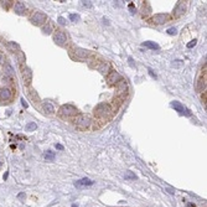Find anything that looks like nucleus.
<instances>
[{"label":"nucleus","instance_id":"38","mask_svg":"<svg viewBox=\"0 0 207 207\" xmlns=\"http://www.w3.org/2000/svg\"><path fill=\"white\" fill-rule=\"evenodd\" d=\"M56 148H57V149H60V150H62V149H63V146L60 145V144H56Z\"/></svg>","mask_w":207,"mask_h":207},{"label":"nucleus","instance_id":"13","mask_svg":"<svg viewBox=\"0 0 207 207\" xmlns=\"http://www.w3.org/2000/svg\"><path fill=\"white\" fill-rule=\"evenodd\" d=\"M73 52H74V55H76L77 59H80V60L88 59L89 55H91L89 51H87V50H84V48H80V47H76L73 50Z\"/></svg>","mask_w":207,"mask_h":207},{"label":"nucleus","instance_id":"31","mask_svg":"<svg viewBox=\"0 0 207 207\" xmlns=\"http://www.w3.org/2000/svg\"><path fill=\"white\" fill-rule=\"evenodd\" d=\"M125 179H135V175L130 171H127L125 172Z\"/></svg>","mask_w":207,"mask_h":207},{"label":"nucleus","instance_id":"29","mask_svg":"<svg viewBox=\"0 0 207 207\" xmlns=\"http://www.w3.org/2000/svg\"><path fill=\"white\" fill-rule=\"evenodd\" d=\"M171 66H172V67H181V66H182V61H181V60H176V61L172 62Z\"/></svg>","mask_w":207,"mask_h":207},{"label":"nucleus","instance_id":"28","mask_svg":"<svg viewBox=\"0 0 207 207\" xmlns=\"http://www.w3.org/2000/svg\"><path fill=\"white\" fill-rule=\"evenodd\" d=\"M18 56H19V61H20V65L22 66V63H24V62H25V55H24V52L19 51V52H18Z\"/></svg>","mask_w":207,"mask_h":207},{"label":"nucleus","instance_id":"18","mask_svg":"<svg viewBox=\"0 0 207 207\" xmlns=\"http://www.w3.org/2000/svg\"><path fill=\"white\" fill-rule=\"evenodd\" d=\"M5 45H6V48H7V50H10V51H14V52L19 51V48H20L19 45L16 44V42H14V41H10V42H6Z\"/></svg>","mask_w":207,"mask_h":207},{"label":"nucleus","instance_id":"36","mask_svg":"<svg viewBox=\"0 0 207 207\" xmlns=\"http://www.w3.org/2000/svg\"><path fill=\"white\" fill-rule=\"evenodd\" d=\"M149 74H150V76H151L153 78H156V74H155L154 72H153V71H151V69H149Z\"/></svg>","mask_w":207,"mask_h":207},{"label":"nucleus","instance_id":"10","mask_svg":"<svg viewBox=\"0 0 207 207\" xmlns=\"http://www.w3.org/2000/svg\"><path fill=\"white\" fill-rule=\"evenodd\" d=\"M21 76L24 80L25 86H30L31 81H32V72L29 67H25V66H21Z\"/></svg>","mask_w":207,"mask_h":207},{"label":"nucleus","instance_id":"27","mask_svg":"<svg viewBox=\"0 0 207 207\" xmlns=\"http://www.w3.org/2000/svg\"><path fill=\"white\" fill-rule=\"evenodd\" d=\"M30 96L35 102H40V98H39V96H37V93L35 92V91H32V89L30 91Z\"/></svg>","mask_w":207,"mask_h":207},{"label":"nucleus","instance_id":"3","mask_svg":"<svg viewBox=\"0 0 207 207\" xmlns=\"http://www.w3.org/2000/svg\"><path fill=\"white\" fill-rule=\"evenodd\" d=\"M59 113L61 117H65V118H69V117H76L78 114V110L74 106L71 104H63L60 107L59 109Z\"/></svg>","mask_w":207,"mask_h":207},{"label":"nucleus","instance_id":"16","mask_svg":"<svg viewBox=\"0 0 207 207\" xmlns=\"http://www.w3.org/2000/svg\"><path fill=\"white\" fill-rule=\"evenodd\" d=\"M171 107L174 109H175L176 112H179V113H182L184 114V112H185V107L181 104L180 102H176V101H174V102H171Z\"/></svg>","mask_w":207,"mask_h":207},{"label":"nucleus","instance_id":"41","mask_svg":"<svg viewBox=\"0 0 207 207\" xmlns=\"http://www.w3.org/2000/svg\"><path fill=\"white\" fill-rule=\"evenodd\" d=\"M72 207H78V206L77 205H72Z\"/></svg>","mask_w":207,"mask_h":207},{"label":"nucleus","instance_id":"40","mask_svg":"<svg viewBox=\"0 0 207 207\" xmlns=\"http://www.w3.org/2000/svg\"><path fill=\"white\" fill-rule=\"evenodd\" d=\"M7 175H9V174H7V172H5V174H4V180H6V179H7Z\"/></svg>","mask_w":207,"mask_h":207},{"label":"nucleus","instance_id":"8","mask_svg":"<svg viewBox=\"0 0 207 207\" xmlns=\"http://www.w3.org/2000/svg\"><path fill=\"white\" fill-rule=\"evenodd\" d=\"M53 41L60 46H63L67 42V36L62 30H56L53 31Z\"/></svg>","mask_w":207,"mask_h":207},{"label":"nucleus","instance_id":"33","mask_svg":"<svg viewBox=\"0 0 207 207\" xmlns=\"http://www.w3.org/2000/svg\"><path fill=\"white\" fill-rule=\"evenodd\" d=\"M57 21H59L61 25H66V22H67V21H66V19H65V18H62V16H60V18L57 19Z\"/></svg>","mask_w":207,"mask_h":207},{"label":"nucleus","instance_id":"42","mask_svg":"<svg viewBox=\"0 0 207 207\" xmlns=\"http://www.w3.org/2000/svg\"><path fill=\"white\" fill-rule=\"evenodd\" d=\"M0 165H1V164H0Z\"/></svg>","mask_w":207,"mask_h":207},{"label":"nucleus","instance_id":"24","mask_svg":"<svg viewBox=\"0 0 207 207\" xmlns=\"http://www.w3.org/2000/svg\"><path fill=\"white\" fill-rule=\"evenodd\" d=\"M0 5H1L4 9L9 10L10 6L12 5V1H10V0H0Z\"/></svg>","mask_w":207,"mask_h":207},{"label":"nucleus","instance_id":"26","mask_svg":"<svg viewBox=\"0 0 207 207\" xmlns=\"http://www.w3.org/2000/svg\"><path fill=\"white\" fill-rule=\"evenodd\" d=\"M69 20L73 21V22L80 21V15H78V14H71V15H69Z\"/></svg>","mask_w":207,"mask_h":207},{"label":"nucleus","instance_id":"7","mask_svg":"<svg viewBox=\"0 0 207 207\" xmlns=\"http://www.w3.org/2000/svg\"><path fill=\"white\" fill-rule=\"evenodd\" d=\"M123 80V77H122V74L117 72L115 69H112V71H109V73L107 74V82H108V84H117L119 81Z\"/></svg>","mask_w":207,"mask_h":207},{"label":"nucleus","instance_id":"9","mask_svg":"<svg viewBox=\"0 0 207 207\" xmlns=\"http://www.w3.org/2000/svg\"><path fill=\"white\" fill-rule=\"evenodd\" d=\"M196 89H197L200 93H202V92H206V65H205L204 69H202V73H201L200 78H198V80H197V83H196Z\"/></svg>","mask_w":207,"mask_h":207},{"label":"nucleus","instance_id":"12","mask_svg":"<svg viewBox=\"0 0 207 207\" xmlns=\"http://www.w3.org/2000/svg\"><path fill=\"white\" fill-rule=\"evenodd\" d=\"M186 12V4L184 1H179L176 4L175 9H174V16L175 18H180Z\"/></svg>","mask_w":207,"mask_h":207},{"label":"nucleus","instance_id":"35","mask_svg":"<svg viewBox=\"0 0 207 207\" xmlns=\"http://www.w3.org/2000/svg\"><path fill=\"white\" fill-rule=\"evenodd\" d=\"M84 6H92V1H83Z\"/></svg>","mask_w":207,"mask_h":207},{"label":"nucleus","instance_id":"6","mask_svg":"<svg viewBox=\"0 0 207 207\" xmlns=\"http://www.w3.org/2000/svg\"><path fill=\"white\" fill-rule=\"evenodd\" d=\"M46 15L44 14V12H40V11H35L34 14L30 16V21L34 24V25H44L46 22Z\"/></svg>","mask_w":207,"mask_h":207},{"label":"nucleus","instance_id":"21","mask_svg":"<svg viewBox=\"0 0 207 207\" xmlns=\"http://www.w3.org/2000/svg\"><path fill=\"white\" fill-rule=\"evenodd\" d=\"M84 185H93V181L89 179H82L80 181H76V186H84Z\"/></svg>","mask_w":207,"mask_h":207},{"label":"nucleus","instance_id":"22","mask_svg":"<svg viewBox=\"0 0 207 207\" xmlns=\"http://www.w3.org/2000/svg\"><path fill=\"white\" fill-rule=\"evenodd\" d=\"M143 46L149 47L151 50H158L159 48V45L155 44V42H151V41H145V42H143Z\"/></svg>","mask_w":207,"mask_h":207},{"label":"nucleus","instance_id":"20","mask_svg":"<svg viewBox=\"0 0 207 207\" xmlns=\"http://www.w3.org/2000/svg\"><path fill=\"white\" fill-rule=\"evenodd\" d=\"M42 32L44 34H51V32H53V27H52V25L50 24V22H46L45 25H42Z\"/></svg>","mask_w":207,"mask_h":207},{"label":"nucleus","instance_id":"37","mask_svg":"<svg viewBox=\"0 0 207 207\" xmlns=\"http://www.w3.org/2000/svg\"><path fill=\"white\" fill-rule=\"evenodd\" d=\"M21 103H22V106L25 107V108H27V107H29V104H27L26 102H25V99H21Z\"/></svg>","mask_w":207,"mask_h":207},{"label":"nucleus","instance_id":"14","mask_svg":"<svg viewBox=\"0 0 207 207\" xmlns=\"http://www.w3.org/2000/svg\"><path fill=\"white\" fill-rule=\"evenodd\" d=\"M96 68H97L101 73H107V74H108L109 71H110V65H109V62L102 61V62H99V65L96 66Z\"/></svg>","mask_w":207,"mask_h":207},{"label":"nucleus","instance_id":"15","mask_svg":"<svg viewBox=\"0 0 207 207\" xmlns=\"http://www.w3.org/2000/svg\"><path fill=\"white\" fill-rule=\"evenodd\" d=\"M15 12L18 15H24L26 12V6L22 1H16L15 3Z\"/></svg>","mask_w":207,"mask_h":207},{"label":"nucleus","instance_id":"1","mask_svg":"<svg viewBox=\"0 0 207 207\" xmlns=\"http://www.w3.org/2000/svg\"><path fill=\"white\" fill-rule=\"evenodd\" d=\"M93 112H94V115H96L98 119H102L103 122H106L107 119H109L112 115L114 114L110 103H106V102L99 103L98 106H96Z\"/></svg>","mask_w":207,"mask_h":207},{"label":"nucleus","instance_id":"30","mask_svg":"<svg viewBox=\"0 0 207 207\" xmlns=\"http://www.w3.org/2000/svg\"><path fill=\"white\" fill-rule=\"evenodd\" d=\"M166 32H168L169 35H176V34H177V30H176L175 27H170V29H168Z\"/></svg>","mask_w":207,"mask_h":207},{"label":"nucleus","instance_id":"34","mask_svg":"<svg viewBox=\"0 0 207 207\" xmlns=\"http://www.w3.org/2000/svg\"><path fill=\"white\" fill-rule=\"evenodd\" d=\"M4 63H5V56H4L3 53L0 52V66L4 65Z\"/></svg>","mask_w":207,"mask_h":207},{"label":"nucleus","instance_id":"2","mask_svg":"<svg viewBox=\"0 0 207 207\" xmlns=\"http://www.w3.org/2000/svg\"><path fill=\"white\" fill-rule=\"evenodd\" d=\"M73 123H74V125H76L77 128H80V129L82 130H86V129H88V128L91 127V124H92V119H91L89 115H87V114H77L76 117L73 118Z\"/></svg>","mask_w":207,"mask_h":207},{"label":"nucleus","instance_id":"23","mask_svg":"<svg viewBox=\"0 0 207 207\" xmlns=\"http://www.w3.org/2000/svg\"><path fill=\"white\" fill-rule=\"evenodd\" d=\"M36 128H37V124L35 122H30L29 124H26L25 130H26V131H34V130H36Z\"/></svg>","mask_w":207,"mask_h":207},{"label":"nucleus","instance_id":"39","mask_svg":"<svg viewBox=\"0 0 207 207\" xmlns=\"http://www.w3.org/2000/svg\"><path fill=\"white\" fill-rule=\"evenodd\" d=\"M25 196H26L25 193H20V195H19V198H21V200H22V198H25Z\"/></svg>","mask_w":207,"mask_h":207},{"label":"nucleus","instance_id":"5","mask_svg":"<svg viewBox=\"0 0 207 207\" xmlns=\"http://www.w3.org/2000/svg\"><path fill=\"white\" fill-rule=\"evenodd\" d=\"M128 94V82L125 80H121L117 83V97H122V98H127Z\"/></svg>","mask_w":207,"mask_h":207},{"label":"nucleus","instance_id":"11","mask_svg":"<svg viewBox=\"0 0 207 207\" xmlns=\"http://www.w3.org/2000/svg\"><path fill=\"white\" fill-rule=\"evenodd\" d=\"M11 98H12V92H11L10 88H7V87H3V88H0V101L9 102Z\"/></svg>","mask_w":207,"mask_h":207},{"label":"nucleus","instance_id":"17","mask_svg":"<svg viewBox=\"0 0 207 207\" xmlns=\"http://www.w3.org/2000/svg\"><path fill=\"white\" fill-rule=\"evenodd\" d=\"M42 108L45 110V113H47V114H53V112H55V108H53V106L51 104V103H44L42 104Z\"/></svg>","mask_w":207,"mask_h":207},{"label":"nucleus","instance_id":"4","mask_svg":"<svg viewBox=\"0 0 207 207\" xmlns=\"http://www.w3.org/2000/svg\"><path fill=\"white\" fill-rule=\"evenodd\" d=\"M171 19V16L169 15V14H166V12H161V14H156V15H154L153 18L149 20L151 24H154V25H163V24H165V22H168L169 20Z\"/></svg>","mask_w":207,"mask_h":207},{"label":"nucleus","instance_id":"19","mask_svg":"<svg viewBox=\"0 0 207 207\" xmlns=\"http://www.w3.org/2000/svg\"><path fill=\"white\" fill-rule=\"evenodd\" d=\"M4 71H5V73H6V76H12L14 74V68H12V66L10 65V63H4Z\"/></svg>","mask_w":207,"mask_h":207},{"label":"nucleus","instance_id":"25","mask_svg":"<svg viewBox=\"0 0 207 207\" xmlns=\"http://www.w3.org/2000/svg\"><path fill=\"white\" fill-rule=\"evenodd\" d=\"M44 158L46 159V160H50V161H52L53 159H55V154H53L52 151H50V150H47L46 153L44 154Z\"/></svg>","mask_w":207,"mask_h":207},{"label":"nucleus","instance_id":"32","mask_svg":"<svg viewBox=\"0 0 207 207\" xmlns=\"http://www.w3.org/2000/svg\"><path fill=\"white\" fill-rule=\"evenodd\" d=\"M196 42H197L196 40H192V41H190V42L187 44V47H189V48H192V47L196 45Z\"/></svg>","mask_w":207,"mask_h":207}]
</instances>
